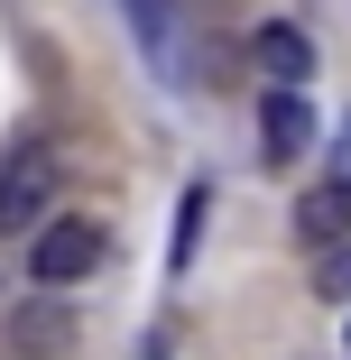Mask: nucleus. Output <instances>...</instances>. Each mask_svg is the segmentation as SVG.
<instances>
[{
    "instance_id": "obj_2",
    "label": "nucleus",
    "mask_w": 351,
    "mask_h": 360,
    "mask_svg": "<svg viewBox=\"0 0 351 360\" xmlns=\"http://www.w3.org/2000/svg\"><path fill=\"white\" fill-rule=\"evenodd\" d=\"M56 185H65V167L46 148H19L10 167H0V231H37L46 203H56Z\"/></svg>"
},
{
    "instance_id": "obj_7",
    "label": "nucleus",
    "mask_w": 351,
    "mask_h": 360,
    "mask_svg": "<svg viewBox=\"0 0 351 360\" xmlns=\"http://www.w3.org/2000/svg\"><path fill=\"white\" fill-rule=\"evenodd\" d=\"M314 286H324L333 305H351V240H333V250L314 259Z\"/></svg>"
},
{
    "instance_id": "obj_1",
    "label": "nucleus",
    "mask_w": 351,
    "mask_h": 360,
    "mask_svg": "<svg viewBox=\"0 0 351 360\" xmlns=\"http://www.w3.org/2000/svg\"><path fill=\"white\" fill-rule=\"evenodd\" d=\"M102 268V222H84V212H56V222H37L28 240V277L37 286H75Z\"/></svg>"
},
{
    "instance_id": "obj_6",
    "label": "nucleus",
    "mask_w": 351,
    "mask_h": 360,
    "mask_svg": "<svg viewBox=\"0 0 351 360\" xmlns=\"http://www.w3.org/2000/svg\"><path fill=\"white\" fill-rule=\"evenodd\" d=\"M203 212H213V194H185V212H176V268H194V240H203Z\"/></svg>"
},
{
    "instance_id": "obj_4",
    "label": "nucleus",
    "mask_w": 351,
    "mask_h": 360,
    "mask_svg": "<svg viewBox=\"0 0 351 360\" xmlns=\"http://www.w3.org/2000/svg\"><path fill=\"white\" fill-rule=\"evenodd\" d=\"M296 240H314V250L351 240V176H333V185H305V194H296Z\"/></svg>"
},
{
    "instance_id": "obj_5",
    "label": "nucleus",
    "mask_w": 351,
    "mask_h": 360,
    "mask_svg": "<svg viewBox=\"0 0 351 360\" xmlns=\"http://www.w3.org/2000/svg\"><path fill=\"white\" fill-rule=\"evenodd\" d=\"M250 56H259V75H268V84H305V75H314V37L287 28V19H268V28L250 37Z\"/></svg>"
},
{
    "instance_id": "obj_3",
    "label": "nucleus",
    "mask_w": 351,
    "mask_h": 360,
    "mask_svg": "<svg viewBox=\"0 0 351 360\" xmlns=\"http://www.w3.org/2000/svg\"><path fill=\"white\" fill-rule=\"evenodd\" d=\"M259 148H268V167H296V158L314 148V102H305V84H268V93H259Z\"/></svg>"
}]
</instances>
